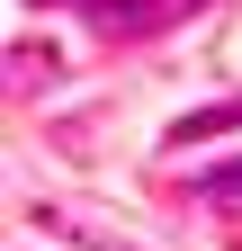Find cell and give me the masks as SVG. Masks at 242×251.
<instances>
[{"mask_svg":"<svg viewBox=\"0 0 242 251\" xmlns=\"http://www.w3.org/2000/svg\"><path fill=\"white\" fill-rule=\"evenodd\" d=\"M206 135H242V99H224V108H197V117H179V135H170V144H206Z\"/></svg>","mask_w":242,"mask_h":251,"instance_id":"7a4b0ae2","label":"cell"},{"mask_svg":"<svg viewBox=\"0 0 242 251\" xmlns=\"http://www.w3.org/2000/svg\"><path fill=\"white\" fill-rule=\"evenodd\" d=\"M197 0H90V18L108 27V36H153V27H179Z\"/></svg>","mask_w":242,"mask_h":251,"instance_id":"6da1fadb","label":"cell"},{"mask_svg":"<svg viewBox=\"0 0 242 251\" xmlns=\"http://www.w3.org/2000/svg\"><path fill=\"white\" fill-rule=\"evenodd\" d=\"M45 9H54V0H45Z\"/></svg>","mask_w":242,"mask_h":251,"instance_id":"277c9868","label":"cell"},{"mask_svg":"<svg viewBox=\"0 0 242 251\" xmlns=\"http://www.w3.org/2000/svg\"><path fill=\"white\" fill-rule=\"evenodd\" d=\"M206 198H216V206H242V162H233V171H216V179H206Z\"/></svg>","mask_w":242,"mask_h":251,"instance_id":"3957f363","label":"cell"}]
</instances>
